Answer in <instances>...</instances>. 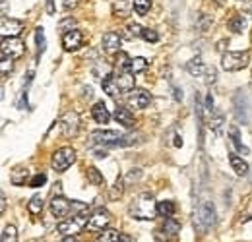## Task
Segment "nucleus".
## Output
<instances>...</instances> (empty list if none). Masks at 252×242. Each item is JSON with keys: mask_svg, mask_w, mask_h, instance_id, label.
Masks as SVG:
<instances>
[{"mask_svg": "<svg viewBox=\"0 0 252 242\" xmlns=\"http://www.w3.org/2000/svg\"><path fill=\"white\" fill-rule=\"evenodd\" d=\"M216 2H218V4H223V2H225V0H216Z\"/></svg>", "mask_w": 252, "mask_h": 242, "instance_id": "8fccbe9b", "label": "nucleus"}, {"mask_svg": "<svg viewBox=\"0 0 252 242\" xmlns=\"http://www.w3.org/2000/svg\"><path fill=\"white\" fill-rule=\"evenodd\" d=\"M128 213H130L134 219L152 221V219H156V215H158V204H156V200H154L152 194L144 192V194H140V196H136V198L132 200V204H130V208H128Z\"/></svg>", "mask_w": 252, "mask_h": 242, "instance_id": "f257e3e1", "label": "nucleus"}, {"mask_svg": "<svg viewBox=\"0 0 252 242\" xmlns=\"http://www.w3.org/2000/svg\"><path fill=\"white\" fill-rule=\"evenodd\" d=\"M28 177H30V171H28L26 167H16V169L12 171V175H10V182H12L14 186H22V184H26Z\"/></svg>", "mask_w": 252, "mask_h": 242, "instance_id": "412c9836", "label": "nucleus"}, {"mask_svg": "<svg viewBox=\"0 0 252 242\" xmlns=\"http://www.w3.org/2000/svg\"><path fill=\"white\" fill-rule=\"evenodd\" d=\"M61 242H78V241H76V237H64Z\"/></svg>", "mask_w": 252, "mask_h": 242, "instance_id": "de8ad7c7", "label": "nucleus"}, {"mask_svg": "<svg viewBox=\"0 0 252 242\" xmlns=\"http://www.w3.org/2000/svg\"><path fill=\"white\" fill-rule=\"evenodd\" d=\"M113 10H115V14H117V16L125 18L126 14L130 12V2H128V0H117V2H115V6H113Z\"/></svg>", "mask_w": 252, "mask_h": 242, "instance_id": "473e14b6", "label": "nucleus"}, {"mask_svg": "<svg viewBox=\"0 0 252 242\" xmlns=\"http://www.w3.org/2000/svg\"><path fill=\"white\" fill-rule=\"evenodd\" d=\"M161 231L165 237H177V233H181V223L175 217H169V219H165Z\"/></svg>", "mask_w": 252, "mask_h": 242, "instance_id": "aec40b11", "label": "nucleus"}, {"mask_svg": "<svg viewBox=\"0 0 252 242\" xmlns=\"http://www.w3.org/2000/svg\"><path fill=\"white\" fill-rule=\"evenodd\" d=\"M128 37L130 39H136V37H142L144 35V28L142 26H138V24H128Z\"/></svg>", "mask_w": 252, "mask_h": 242, "instance_id": "e433bc0d", "label": "nucleus"}, {"mask_svg": "<svg viewBox=\"0 0 252 242\" xmlns=\"http://www.w3.org/2000/svg\"><path fill=\"white\" fill-rule=\"evenodd\" d=\"M92 117H94V121L97 122V124H107V122L111 121V115H109L105 103H101V101L94 105V109H92Z\"/></svg>", "mask_w": 252, "mask_h": 242, "instance_id": "f3484780", "label": "nucleus"}, {"mask_svg": "<svg viewBox=\"0 0 252 242\" xmlns=\"http://www.w3.org/2000/svg\"><path fill=\"white\" fill-rule=\"evenodd\" d=\"M142 37H144V39H146L148 43H158V41H159L158 31H156V30H150V28H146V30H144V35H142Z\"/></svg>", "mask_w": 252, "mask_h": 242, "instance_id": "58836bf2", "label": "nucleus"}, {"mask_svg": "<svg viewBox=\"0 0 252 242\" xmlns=\"http://www.w3.org/2000/svg\"><path fill=\"white\" fill-rule=\"evenodd\" d=\"M51 212H53L55 217L63 219V217H66L68 213L72 212V204L66 198H63V196H55L53 202H51Z\"/></svg>", "mask_w": 252, "mask_h": 242, "instance_id": "2eb2a0df", "label": "nucleus"}, {"mask_svg": "<svg viewBox=\"0 0 252 242\" xmlns=\"http://www.w3.org/2000/svg\"><path fill=\"white\" fill-rule=\"evenodd\" d=\"M221 124H223V115H221V113H214V115L210 117V128H214L216 132H220Z\"/></svg>", "mask_w": 252, "mask_h": 242, "instance_id": "4c0bfd02", "label": "nucleus"}, {"mask_svg": "<svg viewBox=\"0 0 252 242\" xmlns=\"http://www.w3.org/2000/svg\"><path fill=\"white\" fill-rule=\"evenodd\" d=\"M146 68H148V60L142 59V57L130 60V74H140V72H144Z\"/></svg>", "mask_w": 252, "mask_h": 242, "instance_id": "c756f323", "label": "nucleus"}, {"mask_svg": "<svg viewBox=\"0 0 252 242\" xmlns=\"http://www.w3.org/2000/svg\"><path fill=\"white\" fill-rule=\"evenodd\" d=\"M229 163H231L233 171H235L239 177H245V175L249 173V165H247V161H243L241 157H237V155H229Z\"/></svg>", "mask_w": 252, "mask_h": 242, "instance_id": "5701e85b", "label": "nucleus"}, {"mask_svg": "<svg viewBox=\"0 0 252 242\" xmlns=\"http://www.w3.org/2000/svg\"><path fill=\"white\" fill-rule=\"evenodd\" d=\"M45 182H47V177H45L43 173H37L32 181H30V186H32V188H39V186H43Z\"/></svg>", "mask_w": 252, "mask_h": 242, "instance_id": "ea45409f", "label": "nucleus"}, {"mask_svg": "<svg viewBox=\"0 0 252 242\" xmlns=\"http://www.w3.org/2000/svg\"><path fill=\"white\" fill-rule=\"evenodd\" d=\"M72 26H74V20H72V18H66V20H63V22H61V26H59V30L61 31H64V33H66V28H70V30H72Z\"/></svg>", "mask_w": 252, "mask_h": 242, "instance_id": "79ce46f5", "label": "nucleus"}, {"mask_svg": "<svg viewBox=\"0 0 252 242\" xmlns=\"http://www.w3.org/2000/svg\"><path fill=\"white\" fill-rule=\"evenodd\" d=\"M76 161V151H74V148H61V150H57L55 155H53V161H51V167L57 171V173H64L72 163Z\"/></svg>", "mask_w": 252, "mask_h": 242, "instance_id": "39448f33", "label": "nucleus"}, {"mask_svg": "<svg viewBox=\"0 0 252 242\" xmlns=\"http://www.w3.org/2000/svg\"><path fill=\"white\" fill-rule=\"evenodd\" d=\"M247 28V20H245V16H233L231 20H229V30L235 31V33H243Z\"/></svg>", "mask_w": 252, "mask_h": 242, "instance_id": "bb28decb", "label": "nucleus"}, {"mask_svg": "<svg viewBox=\"0 0 252 242\" xmlns=\"http://www.w3.org/2000/svg\"><path fill=\"white\" fill-rule=\"evenodd\" d=\"M78 4H80V0H63V8H64V10H74Z\"/></svg>", "mask_w": 252, "mask_h": 242, "instance_id": "37998d69", "label": "nucleus"}, {"mask_svg": "<svg viewBox=\"0 0 252 242\" xmlns=\"http://www.w3.org/2000/svg\"><path fill=\"white\" fill-rule=\"evenodd\" d=\"M101 47H103V51H105V53H109V55L121 53V35H119V33H115V31L105 33V35H103V39H101Z\"/></svg>", "mask_w": 252, "mask_h": 242, "instance_id": "4468645a", "label": "nucleus"}, {"mask_svg": "<svg viewBox=\"0 0 252 242\" xmlns=\"http://www.w3.org/2000/svg\"><path fill=\"white\" fill-rule=\"evenodd\" d=\"M175 146H177V148H181V146H183V138H181V136H177V138H175Z\"/></svg>", "mask_w": 252, "mask_h": 242, "instance_id": "49530a36", "label": "nucleus"}, {"mask_svg": "<svg viewBox=\"0 0 252 242\" xmlns=\"http://www.w3.org/2000/svg\"><path fill=\"white\" fill-rule=\"evenodd\" d=\"M24 53H26V45H24V41H20L18 37L4 39V43H2V57L20 59Z\"/></svg>", "mask_w": 252, "mask_h": 242, "instance_id": "6e6552de", "label": "nucleus"}, {"mask_svg": "<svg viewBox=\"0 0 252 242\" xmlns=\"http://www.w3.org/2000/svg\"><path fill=\"white\" fill-rule=\"evenodd\" d=\"M132 6H134L138 16H146L150 12V8H152V0H134Z\"/></svg>", "mask_w": 252, "mask_h": 242, "instance_id": "c85d7f7f", "label": "nucleus"}, {"mask_svg": "<svg viewBox=\"0 0 252 242\" xmlns=\"http://www.w3.org/2000/svg\"><path fill=\"white\" fill-rule=\"evenodd\" d=\"M218 215H216V208H214V204L212 202H208V200H204L202 204H200V208H198V212L194 213V225L198 223V227H200V231L204 233V231H208L210 227H214L216 225V219Z\"/></svg>", "mask_w": 252, "mask_h": 242, "instance_id": "f03ea898", "label": "nucleus"}, {"mask_svg": "<svg viewBox=\"0 0 252 242\" xmlns=\"http://www.w3.org/2000/svg\"><path fill=\"white\" fill-rule=\"evenodd\" d=\"M61 126H63V132L66 138L76 136L78 130H80V117H78V113H74V111L64 113V117L61 119Z\"/></svg>", "mask_w": 252, "mask_h": 242, "instance_id": "9b49d317", "label": "nucleus"}, {"mask_svg": "<svg viewBox=\"0 0 252 242\" xmlns=\"http://www.w3.org/2000/svg\"><path fill=\"white\" fill-rule=\"evenodd\" d=\"M233 105H235L237 121L243 122V124H249V121H251V103H249L247 93L245 91H237V95L233 99Z\"/></svg>", "mask_w": 252, "mask_h": 242, "instance_id": "0eeeda50", "label": "nucleus"}, {"mask_svg": "<svg viewBox=\"0 0 252 242\" xmlns=\"http://www.w3.org/2000/svg\"><path fill=\"white\" fill-rule=\"evenodd\" d=\"M82 45H84V35H82V31L70 30L63 35V47L66 51H78Z\"/></svg>", "mask_w": 252, "mask_h": 242, "instance_id": "ddd939ff", "label": "nucleus"}, {"mask_svg": "<svg viewBox=\"0 0 252 242\" xmlns=\"http://www.w3.org/2000/svg\"><path fill=\"white\" fill-rule=\"evenodd\" d=\"M4 210H6V196L2 194V204H0V212L4 213Z\"/></svg>", "mask_w": 252, "mask_h": 242, "instance_id": "a18cd8bd", "label": "nucleus"}, {"mask_svg": "<svg viewBox=\"0 0 252 242\" xmlns=\"http://www.w3.org/2000/svg\"><path fill=\"white\" fill-rule=\"evenodd\" d=\"M229 136H231V144L235 146V150L239 153H249V148L247 146H243V142H241V134H239V126H231L229 128Z\"/></svg>", "mask_w": 252, "mask_h": 242, "instance_id": "4be33fe9", "label": "nucleus"}, {"mask_svg": "<svg viewBox=\"0 0 252 242\" xmlns=\"http://www.w3.org/2000/svg\"><path fill=\"white\" fill-rule=\"evenodd\" d=\"M95 242H121V233L115 229H105L101 231V235L97 237Z\"/></svg>", "mask_w": 252, "mask_h": 242, "instance_id": "a878e982", "label": "nucleus"}, {"mask_svg": "<svg viewBox=\"0 0 252 242\" xmlns=\"http://www.w3.org/2000/svg\"><path fill=\"white\" fill-rule=\"evenodd\" d=\"M175 212H177V206H175V202H171V200H165V202H159L158 204V213L161 217H165V219L173 217Z\"/></svg>", "mask_w": 252, "mask_h": 242, "instance_id": "b1692460", "label": "nucleus"}, {"mask_svg": "<svg viewBox=\"0 0 252 242\" xmlns=\"http://www.w3.org/2000/svg\"><path fill=\"white\" fill-rule=\"evenodd\" d=\"M2 242H18V231H16L14 225L4 227V231H2Z\"/></svg>", "mask_w": 252, "mask_h": 242, "instance_id": "2f4dec72", "label": "nucleus"}, {"mask_svg": "<svg viewBox=\"0 0 252 242\" xmlns=\"http://www.w3.org/2000/svg\"><path fill=\"white\" fill-rule=\"evenodd\" d=\"M35 43H37V57H41L45 53V31H43V28L35 30Z\"/></svg>", "mask_w": 252, "mask_h": 242, "instance_id": "7c9ffc66", "label": "nucleus"}, {"mask_svg": "<svg viewBox=\"0 0 252 242\" xmlns=\"http://www.w3.org/2000/svg\"><path fill=\"white\" fill-rule=\"evenodd\" d=\"M115 119L119 124H123L126 128L134 126V115L130 113V109H125V107H117L115 109Z\"/></svg>", "mask_w": 252, "mask_h": 242, "instance_id": "a211bd4d", "label": "nucleus"}, {"mask_svg": "<svg viewBox=\"0 0 252 242\" xmlns=\"http://www.w3.org/2000/svg\"><path fill=\"white\" fill-rule=\"evenodd\" d=\"M2 16H6V0H2Z\"/></svg>", "mask_w": 252, "mask_h": 242, "instance_id": "09e8293b", "label": "nucleus"}, {"mask_svg": "<svg viewBox=\"0 0 252 242\" xmlns=\"http://www.w3.org/2000/svg\"><path fill=\"white\" fill-rule=\"evenodd\" d=\"M123 190H125V181H123V179H117L115 186L109 190V198H111V200L121 198V196H123Z\"/></svg>", "mask_w": 252, "mask_h": 242, "instance_id": "72a5a7b5", "label": "nucleus"}, {"mask_svg": "<svg viewBox=\"0 0 252 242\" xmlns=\"http://www.w3.org/2000/svg\"><path fill=\"white\" fill-rule=\"evenodd\" d=\"M111 223V213L103 208L95 210L92 215H90V223H88V229L90 231H105Z\"/></svg>", "mask_w": 252, "mask_h": 242, "instance_id": "1a4fd4ad", "label": "nucleus"}, {"mask_svg": "<svg viewBox=\"0 0 252 242\" xmlns=\"http://www.w3.org/2000/svg\"><path fill=\"white\" fill-rule=\"evenodd\" d=\"M121 134L115 132V130H97L92 132L90 136V144L92 146H107V148H119V142H121Z\"/></svg>", "mask_w": 252, "mask_h": 242, "instance_id": "20e7f679", "label": "nucleus"}, {"mask_svg": "<svg viewBox=\"0 0 252 242\" xmlns=\"http://www.w3.org/2000/svg\"><path fill=\"white\" fill-rule=\"evenodd\" d=\"M12 60H14V59H10V57H2V64H0V68H2V76H6V74L12 70V66H14Z\"/></svg>", "mask_w": 252, "mask_h": 242, "instance_id": "a19ab883", "label": "nucleus"}, {"mask_svg": "<svg viewBox=\"0 0 252 242\" xmlns=\"http://www.w3.org/2000/svg\"><path fill=\"white\" fill-rule=\"evenodd\" d=\"M0 31H2V37L4 39H12V37H20L22 31H24V22L20 20H14V18H2V24H0Z\"/></svg>", "mask_w": 252, "mask_h": 242, "instance_id": "9d476101", "label": "nucleus"}, {"mask_svg": "<svg viewBox=\"0 0 252 242\" xmlns=\"http://www.w3.org/2000/svg\"><path fill=\"white\" fill-rule=\"evenodd\" d=\"M88 179H90V182L95 184V186H105V179L99 175V171H97L95 167H90V169H88Z\"/></svg>", "mask_w": 252, "mask_h": 242, "instance_id": "f704fd0d", "label": "nucleus"}, {"mask_svg": "<svg viewBox=\"0 0 252 242\" xmlns=\"http://www.w3.org/2000/svg\"><path fill=\"white\" fill-rule=\"evenodd\" d=\"M88 223H90L88 212L78 213V215H74L70 221H63V223L59 225V233H63L64 237H76L84 227H88Z\"/></svg>", "mask_w": 252, "mask_h": 242, "instance_id": "7ed1b4c3", "label": "nucleus"}, {"mask_svg": "<svg viewBox=\"0 0 252 242\" xmlns=\"http://www.w3.org/2000/svg\"><path fill=\"white\" fill-rule=\"evenodd\" d=\"M249 60H251L249 53H233V51H229V53L223 55L221 66L227 72H237V70H243L249 64Z\"/></svg>", "mask_w": 252, "mask_h": 242, "instance_id": "423d86ee", "label": "nucleus"}, {"mask_svg": "<svg viewBox=\"0 0 252 242\" xmlns=\"http://www.w3.org/2000/svg\"><path fill=\"white\" fill-rule=\"evenodd\" d=\"M187 70H189L190 76H202L204 72H208L206 66H204V62H202V59H192V60L187 64Z\"/></svg>", "mask_w": 252, "mask_h": 242, "instance_id": "393cba45", "label": "nucleus"}, {"mask_svg": "<svg viewBox=\"0 0 252 242\" xmlns=\"http://www.w3.org/2000/svg\"><path fill=\"white\" fill-rule=\"evenodd\" d=\"M150 103H152V95L146 90H136L134 88L128 95V105L134 107V109H146Z\"/></svg>", "mask_w": 252, "mask_h": 242, "instance_id": "f8f14e48", "label": "nucleus"}, {"mask_svg": "<svg viewBox=\"0 0 252 242\" xmlns=\"http://www.w3.org/2000/svg\"><path fill=\"white\" fill-rule=\"evenodd\" d=\"M28 210H30L32 215H39V213L43 212V198H41V194H35L32 200H30Z\"/></svg>", "mask_w": 252, "mask_h": 242, "instance_id": "cd10ccee", "label": "nucleus"}, {"mask_svg": "<svg viewBox=\"0 0 252 242\" xmlns=\"http://www.w3.org/2000/svg\"><path fill=\"white\" fill-rule=\"evenodd\" d=\"M117 84H119V88H121L123 93H130V91L134 90V74H130V72L119 74L117 76Z\"/></svg>", "mask_w": 252, "mask_h": 242, "instance_id": "6ab92c4d", "label": "nucleus"}, {"mask_svg": "<svg viewBox=\"0 0 252 242\" xmlns=\"http://www.w3.org/2000/svg\"><path fill=\"white\" fill-rule=\"evenodd\" d=\"M130 60L132 59H128L126 53H119V57H117V68L121 72H130Z\"/></svg>", "mask_w": 252, "mask_h": 242, "instance_id": "c9c22d12", "label": "nucleus"}, {"mask_svg": "<svg viewBox=\"0 0 252 242\" xmlns=\"http://www.w3.org/2000/svg\"><path fill=\"white\" fill-rule=\"evenodd\" d=\"M47 12L49 14H55V2L53 0H47Z\"/></svg>", "mask_w": 252, "mask_h": 242, "instance_id": "c03bdc74", "label": "nucleus"}, {"mask_svg": "<svg viewBox=\"0 0 252 242\" xmlns=\"http://www.w3.org/2000/svg\"><path fill=\"white\" fill-rule=\"evenodd\" d=\"M101 88H103V91H105L109 97H113V99H117V97H121V95H123V91H121L119 84H117V78H115V76H111V74L103 78Z\"/></svg>", "mask_w": 252, "mask_h": 242, "instance_id": "dca6fc26", "label": "nucleus"}]
</instances>
